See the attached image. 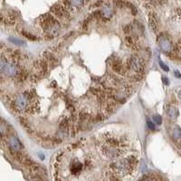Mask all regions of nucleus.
Returning <instances> with one entry per match:
<instances>
[{"instance_id": "9", "label": "nucleus", "mask_w": 181, "mask_h": 181, "mask_svg": "<svg viewBox=\"0 0 181 181\" xmlns=\"http://www.w3.org/2000/svg\"><path fill=\"white\" fill-rule=\"evenodd\" d=\"M125 43L128 46L133 50L138 51L141 49V43L139 37H136L133 35H125Z\"/></svg>"}, {"instance_id": "11", "label": "nucleus", "mask_w": 181, "mask_h": 181, "mask_svg": "<svg viewBox=\"0 0 181 181\" xmlns=\"http://www.w3.org/2000/svg\"><path fill=\"white\" fill-rule=\"evenodd\" d=\"M168 114L170 118L175 119L178 115V110L175 106H169V108L168 109Z\"/></svg>"}, {"instance_id": "15", "label": "nucleus", "mask_w": 181, "mask_h": 181, "mask_svg": "<svg viewBox=\"0 0 181 181\" xmlns=\"http://www.w3.org/2000/svg\"><path fill=\"white\" fill-rule=\"evenodd\" d=\"M153 121L157 125H160L162 123V118H161L160 115H158V114H156V115L153 116Z\"/></svg>"}, {"instance_id": "7", "label": "nucleus", "mask_w": 181, "mask_h": 181, "mask_svg": "<svg viewBox=\"0 0 181 181\" xmlns=\"http://www.w3.org/2000/svg\"><path fill=\"white\" fill-rule=\"evenodd\" d=\"M111 63H110V66L112 68L113 72L115 74H117L118 75H121L124 76L127 74V69L125 63H122V61L119 58H111Z\"/></svg>"}, {"instance_id": "3", "label": "nucleus", "mask_w": 181, "mask_h": 181, "mask_svg": "<svg viewBox=\"0 0 181 181\" xmlns=\"http://www.w3.org/2000/svg\"><path fill=\"white\" fill-rule=\"evenodd\" d=\"M145 63L146 62L143 61L137 54H133L129 56L125 63L127 74H129V76L131 75L143 76L145 71Z\"/></svg>"}, {"instance_id": "2", "label": "nucleus", "mask_w": 181, "mask_h": 181, "mask_svg": "<svg viewBox=\"0 0 181 181\" xmlns=\"http://www.w3.org/2000/svg\"><path fill=\"white\" fill-rule=\"evenodd\" d=\"M139 157L135 155H129L124 158L113 160L108 167L111 171L121 178L131 177L135 175L139 166Z\"/></svg>"}, {"instance_id": "19", "label": "nucleus", "mask_w": 181, "mask_h": 181, "mask_svg": "<svg viewBox=\"0 0 181 181\" xmlns=\"http://www.w3.org/2000/svg\"><path fill=\"white\" fill-rule=\"evenodd\" d=\"M177 97L181 100V90H178V93H177Z\"/></svg>"}, {"instance_id": "12", "label": "nucleus", "mask_w": 181, "mask_h": 181, "mask_svg": "<svg viewBox=\"0 0 181 181\" xmlns=\"http://www.w3.org/2000/svg\"><path fill=\"white\" fill-rule=\"evenodd\" d=\"M172 135H173V138L175 140H181V129L177 126H176L174 129H173V131H172Z\"/></svg>"}, {"instance_id": "20", "label": "nucleus", "mask_w": 181, "mask_h": 181, "mask_svg": "<svg viewBox=\"0 0 181 181\" xmlns=\"http://www.w3.org/2000/svg\"><path fill=\"white\" fill-rule=\"evenodd\" d=\"M163 82H165V83L166 84H168V78H163Z\"/></svg>"}, {"instance_id": "5", "label": "nucleus", "mask_w": 181, "mask_h": 181, "mask_svg": "<svg viewBox=\"0 0 181 181\" xmlns=\"http://www.w3.org/2000/svg\"><path fill=\"white\" fill-rule=\"evenodd\" d=\"M157 42L158 45H160V49L168 54L172 51L174 47V44L170 36L168 35L167 34H160L157 38Z\"/></svg>"}, {"instance_id": "10", "label": "nucleus", "mask_w": 181, "mask_h": 181, "mask_svg": "<svg viewBox=\"0 0 181 181\" xmlns=\"http://www.w3.org/2000/svg\"><path fill=\"white\" fill-rule=\"evenodd\" d=\"M149 25L153 32L157 33L158 31V28H160V20H158V17L156 15V13L152 11L149 13Z\"/></svg>"}, {"instance_id": "14", "label": "nucleus", "mask_w": 181, "mask_h": 181, "mask_svg": "<svg viewBox=\"0 0 181 181\" xmlns=\"http://www.w3.org/2000/svg\"><path fill=\"white\" fill-rule=\"evenodd\" d=\"M9 41L12 43L17 44V45H25V42L24 41L20 40V39H17V38H9Z\"/></svg>"}, {"instance_id": "8", "label": "nucleus", "mask_w": 181, "mask_h": 181, "mask_svg": "<svg viewBox=\"0 0 181 181\" xmlns=\"http://www.w3.org/2000/svg\"><path fill=\"white\" fill-rule=\"evenodd\" d=\"M60 29H61V25L60 23L55 20L51 26H49L46 29L43 30V36L46 38V39H53L54 37H55L59 32H60Z\"/></svg>"}, {"instance_id": "18", "label": "nucleus", "mask_w": 181, "mask_h": 181, "mask_svg": "<svg viewBox=\"0 0 181 181\" xmlns=\"http://www.w3.org/2000/svg\"><path fill=\"white\" fill-rule=\"evenodd\" d=\"M148 127H149L150 129H152V130L155 129V125H154V123H152L151 121H148Z\"/></svg>"}, {"instance_id": "6", "label": "nucleus", "mask_w": 181, "mask_h": 181, "mask_svg": "<svg viewBox=\"0 0 181 181\" xmlns=\"http://www.w3.org/2000/svg\"><path fill=\"white\" fill-rule=\"evenodd\" d=\"M7 145L9 147V149L11 151V153L16 157L18 154L22 153V149H23V146L22 143L20 142V141L15 137V136H10L7 140Z\"/></svg>"}, {"instance_id": "21", "label": "nucleus", "mask_w": 181, "mask_h": 181, "mask_svg": "<svg viewBox=\"0 0 181 181\" xmlns=\"http://www.w3.org/2000/svg\"><path fill=\"white\" fill-rule=\"evenodd\" d=\"M178 73H179V72H177V71H176V72H175V74H176V76H177V77H181V75H180V74H179Z\"/></svg>"}, {"instance_id": "16", "label": "nucleus", "mask_w": 181, "mask_h": 181, "mask_svg": "<svg viewBox=\"0 0 181 181\" xmlns=\"http://www.w3.org/2000/svg\"><path fill=\"white\" fill-rule=\"evenodd\" d=\"M140 181H158L156 177H145L143 178H141Z\"/></svg>"}, {"instance_id": "4", "label": "nucleus", "mask_w": 181, "mask_h": 181, "mask_svg": "<svg viewBox=\"0 0 181 181\" xmlns=\"http://www.w3.org/2000/svg\"><path fill=\"white\" fill-rule=\"evenodd\" d=\"M52 15L54 16H56L59 19H62L63 21H69L72 18V15L74 14V12L70 11L69 9H67L62 2L56 3L54 4L51 9H50Z\"/></svg>"}, {"instance_id": "13", "label": "nucleus", "mask_w": 181, "mask_h": 181, "mask_svg": "<svg viewBox=\"0 0 181 181\" xmlns=\"http://www.w3.org/2000/svg\"><path fill=\"white\" fill-rule=\"evenodd\" d=\"M21 34H22L23 35H24V36H26V38H28L29 40H34V41L37 40V37H35V35H33L32 34H30V33H28V32L22 31V32H21Z\"/></svg>"}, {"instance_id": "1", "label": "nucleus", "mask_w": 181, "mask_h": 181, "mask_svg": "<svg viewBox=\"0 0 181 181\" xmlns=\"http://www.w3.org/2000/svg\"><path fill=\"white\" fill-rule=\"evenodd\" d=\"M97 148L104 158L116 160L126 154L129 148V141L114 132H104L99 140Z\"/></svg>"}, {"instance_id": "17", "label": "nucleus", "mask_w": 181, "mask_h": 181, "mask_svg": "<svg viewBox=\"0 0 181 181\" xmlns=\"http://www.w3.org/2000/svg\"><path fill=\"white\" fill-rule=\"evenodd\" d=\"M160 67L162 68V69H163L165 72H168V70H169V69H168V66H167V65H166V64L163 63V62L160 61Z\"/></svg>"}]
</instances>
